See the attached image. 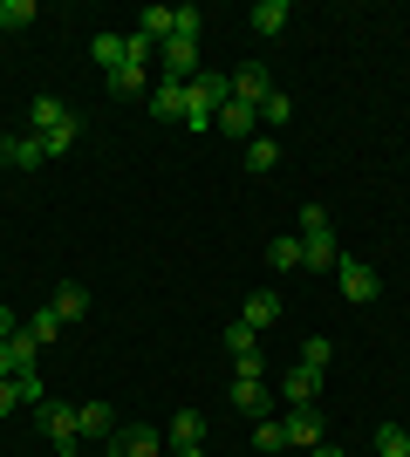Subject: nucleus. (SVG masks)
Here are the masks:
<instances>
[{"mask_svg": "<svg viewBox=\"0 0 410 457\" xmlns=\"http://www.w3.org/2000/svg\"><path fill=\"white\" fill-rule=\"evenodd\" d=\"M21 328H28V335H35V342L48 348V342H55V335H62V314H55V307H35V314H28V321H21Z\"/></svg>", "mask_w": 410, "mask_h": 457, "instance_id": "23", "label": "nucleus"}, {"mask_svg": "<svg viewBox=\"0 0 410 457\" xmlns=\"http://www.w3.org/2000/svg\"><path fill=\"white\" fill-rule=\"evenodd\" d=\"M213 130H226V137H247V144H254V130H260V110L233 96V103H226V110L213 116Z\"/></svg>", "mask_w": 410, "mask_h": 457, "instance_id": "10", "label": "nucleus"}, {"mask_svg": "<svg viewBox=\"0 0 410 457\" xmlns=\"http://www.w3.org/2000/svg\"><path fill=\"white\" fill-rule=\"evenodd\" d=\"M335 260H342V246H335V232H329V212H322V205H301V267L335 273Z\"/></svg>", "mask_w": 410, "mask_h": 457, "instance_id": "2", "label": "nucleus"}, {"mask_svg": "<svg viewBox=\"0 0 410 457\" xmlns=\"http://www.w3.org/2000/svg\"><path fill=\"white\" fill-rule=\"evenodd\" d=\"M335 280H342V301H376V273L356 260V253H342L335 260Z\"/></svg>", "mask_w": 410, "mask_h": 457, "instance_id": "7", "label": "nucleus"}, {"mask_svg": "<svg viewBox=\"0 0 410 457\" xmlns=\"http://www.w3.org/2000/svg\"><path fill=\"white\" fill-rule=\"evenodd\" d=\"M410 451V430L404 423H383V430H376V457H404Z\"/></svg>", "mask_w": 410, "mask_h": 457, "instance_id": "26", "label": "nucleus"}, {"mask_svg": "<svg viewBox=\"0 0 410 457\" xmlns=\"http://www.w3.org/2000/svg\"><path fill=\"white\" fill-rule=\"evenodd\" d=\"M41 430L55 437V451H76V444H82V423H76L69 403H41Z\"/></svg>", "mask_w": 410, "mask_h": 457, "instance_id": "6", "label": "nucleus"}, {"mask_svg": "<svg viewBox=\"0 0 410 457\" xmlns=\"http://www.w3.org/2000/svg\"><path fill=\"white\" fill-rule=\"evenodd\" d=\"M14 328H21V321H14V314H7V307H0V335H14Z\"/></svg>", "mask_w": 410, "mask_h": 457, "instance_id": "34", "label": "nucleus"}, {"mask_svg": "<svg viewBox=\"0 0 410 457\" xmlns=\"http://www.w3.org/2000/svg\"><path fill=\"white\" fill-rule=\"evenodd\" d=\"M273 164H280V144H273V137H254V144H247V171H273Z\"/></svg>", "mask_w": 410, "mask_h": 457, "instance_id": "24", "label": "nucleus"}, {"mask_svg": "<svg viewBox=\"0 0 410 457\" xmlns=\"http://www.w3.org/2000/svg\"><path fill=\"white\" fill-rule=\"evenodd\" d=\"M254 451H288V430H280V417H254Z\"/></svg>", "mask_w": 410, "mask_h": 457, "instance_id": "25", "label": "nucleus"}, {"mask_svg": "<svg viewBox=\"0 0 410 457\" xmlns=\"http://www.w3.org/2000/svg\"><path fill=\"white\" fill-rule=\"evenodd\" d=\"M233 403L247 410V417H267L273 403H267V376H233Z\"/></svg>", "mask_w": 410, "mask_h": 457, "instance_id": "15", "label": "nucleus"}, {"mask_svg": "<svg viewBox=\"0 0 410 457\" xmlns=\"http://www.w3.org/2000/svg\"><path fill=\"white\" fill-rule=\"evenodd\" d=\"M35 21V0H0V28H28Z\"/></svg>", "mask_w": 410, "mask_h": 457, "instance_id": "29", "label": "nucleus"}, {"mask_svg": "<svg viewBox=\"0 0 410 457\" xmlns=\"http://www.w3.org/2000/svg\"><path fill=\"white\" fill-rule=\"evenodd\" d=\"M76 423H82V437H117V430H123V423H117V410H110V403H82V410H76Z\"/></svg>", "mask_w": 410, "mask_h": 457, "instance_id": "12", "label": "nucleus"}, {"mask_svg": "<svg viewBox=\"0 0 410 457\" xmlns=\"http://www.w3.org/2000/svg\"><path fill=\"white\" fill-rule=\"evenodd\" d=\"M172 457H205V444H185V451H172Z\"/></svg>", "mask_w": 410, "mask_h": 457, "instance_id": "35", "label": "nucleus"}, {"mask_svg": "<svg viewBox=\"0 0 410 457\" xmlns=\"http://www.w3.org/2000/svg\"><path fill=\"white\" fill-rule=\"evenodd\" d=\"M89 55H96V69H103V76H117V69H123V55H130V35H96V41H89Z\"/></svg>", "mask_w": 410, "mask_h": 457, "instance_id": "16", "label": "nucleus"}, {"mask_svg": "<svg viewBox=\"0 0 410 457\" xmlns=\"http://www.w3.org/2000/svg\"><path fill=\"white\" fill-rule=\"evenodd\" d=\"M48 307H55L62 321H82V314H89V294H82L76 280H62V287H55V301H48Z\"/></svg>", "mask_w": 410, "mask_h": 457, "instance_id": "19", "label": "nucleus"}, {"mask_svg": "<svg viewBox=\"0 0 410 457\" xmlns=\"http://www.w3.org/2000/svg\"><path fill=\"white\" fill-rule=\"evenodd\" d=\"M110 457H157V430H144V423H123L117 437L103 444Z\"/></svg>", "mask_w": 410, "mask_h": 457, "instance_id": "9", "label": "nucleus"}, {"mask_svg": "<svg viewBox=\"0 0 410 457\" xmlns=\"http://www.w3.org/2000/svg\"><path fill=\"white\" fill-rule=\"evenodd\" d=\"M0 164H14V171H41L48 164V151H41V137H0Z\"/></svg>", "mask_w": 410, "mask_h": 457, "instance_id": "8", "label": "nucleus"}, {"mask_svg": "<svg viewBox=\"0 0 410 457\" xmlns=\"http://www.w3.org/2000/svg\"><path fill=\"white\" fill-rule=\"evenodd\" d=\"M82 457H110V451H82Z\"/></svg>", "mask_w": 410, "mask_h": 457, "instance_id": "36", "label": "nucleus"}, {"mask_svg": "<svg viewBox=\"0 0 410 457\" xmlns=\"http://www.w3.org/2000/svg\"><path fill=\"white\" fill-rule=\"evenodd\" d=\"M329 355H335V342H322V335L301 342V369H322V376H329Z\"/></svg>", "mask_w": 410, "mask_h": 457, "instance_id": "28", "label": "nucleus"}, {"mask_svg": "<svg viewBox=\"0 0 410 457\" xmlns=\"http://www.w3.org/2000/svg\"><path fill=\"white\" fill-rule=\"evenodd\" d=\"M28 369H41V342L28 335V328L0 335V376H28Z\"/></svg>", "mask_w": 410, "mask_h": 457, "instance_id": "4", "label": "nucleus"}, {"mask_svg": "<svg viewBox=\"0 0 410 457\" xmlns=\"http://www.w3.org/2000/svg\"><path fill=\"white\" fill-rule=\"evenodd\" d=\"M301 457H342V451H335V444H314V451H301Z\"/></svg>", "mask_w": 410, "mask_h": 457, "instance_id": "33", "label": "nucleus"}, {"mask_svg": "<svg viewBox=\"0 0 410 457\" xmlns=\"http://www.w3.org/2000/svg\"><path fill=\"white\" fill-rule=\"evenodd\" d=\"M157 62H164V76H172V82H198V41L172 35L164 48H157Z\"/></svg>", "mask_w": 410, "mask_h": 457, "instance_id": "5", "label": "nucleus"}, {"mask_svg": "<svg viewBox=\"0 0 410 457\" xmlns=\"http://www.w3.org/2000/svg\"><path fill=\"white\" fill-rule=\"evenodd\" d=\"M226 348H233V362H239V355H260V335L247 321H233V328H226Z\"/></svg>", "mask_w": 410, "mask_h": 457, "instance_id": "27", "label": "nucleus"}, {"mask_svg": "<svg viewBox=\"0 0 410 457\" xmlns=\"http://www.w3.org/2000/svg\"><path fill=\"white\" fill-rule=\"evenodd\" d=\"M233 96H239V103H254V110H260V103H267V96H273V76H267V69H260V62H247V69H233Z\"/></svg>", "mask_w": 410, "mask_h": 457, "instance_id": "11", "label": "nucleus"}, {"mask_svg": "<svg viewBox=\"0 0 410 457\" xmlns=\"http://www.w3.org/2000/svg\"><path fill=\"white\" fill-rule=\"evenodd\" d=\"M137 35L151 41V48H164V41H172V7H144V28H137Z\"/></svg>", "mask_w": 410, "mask_h": 457, "instance_id": "22", "label": "nucleus"}, {"mask_svg": "<svg viewBox=\"0 0 410 457\" xmlns=\"http://www.w3.org/2000/svg\"><path fill=\"white\" fill-rule=\"evenodd\" d=\"M280 430H288V451L329 444V437H322V403H288V410H280Z\"/></svg>", "mask_w": 410, "mask_h": 457, "instance_id": "3", "label": "nucleus"}, {"mask_svg": "<svg viewBox=\"0 0 410 457\" xmlns=\"http://www.w3.org/2000/svg\"><path fill=\"white\" fill-rule=\"evenodd\" d=\"M185 89H192V82H172V76H164L151 89V110L164 116V123H185Z\"/></svg>", "mask_w": 410, "mask_h": 457, "instance_id": "13", "label": "nucleus"}, {"mask_svg": "<svg viewBox=\"0 0 410 457\" xmlns=\"http://www.w3.org/2000/svg\"><path fill=\"white\" fill-rule=\"evenodd\" d=\"M28 130L41 137V151H48V157H62V151H69V144H76L82 116L69 110L62 96H35V103H28Z\"/></svg>", "mask_w": 410, "mask_h": 457, "instance_id": "1", "label": "nucleus"}, {"mask_svg": "<svg viewBox=\"0 0 410 457\" xmlns=\"http://www.w3.org/2000/svg\"><path fill=\"white\" fill-rule=\"evenodd\" d=\"M280 396H288V403H322V369H301V362H294L288 382H280Z\"/></svg>", "mask_w": 410, "mask_h": 457, "instance_id": "14", "label": "nucleus"}, {"mask_svg": "<svg viewBox=\"0 0 410 457\" xmlns=\"http://www.w3.org/2000/svg\"><path fill=\"white\" fill-rule=\"evenodd\" d=\"M14 410H21V382L0 376V417H14Z\"/></svg>", "mask_w": 410, "mask_h": 457, "instance_id": "32", "label": "nucleus"}, {"mask_svg": "<svg viewBox=\"0 0 410 457\" xmlns=\"http://www.w3.org/2000/svg\"><path fill=\"white\" fill-rule=\"evenodd\" d=\"M288 116H294V103H288V96H280V89H273L267 103H260V123H273V130H280V123H288Z\"/></svg>", "mask_w": 410, "mask_h": 457, "instance_id": "30", "label": "nucleus"}, {"mask_svg": "<svg viewBox=\"0 0 410 457\" xmlns=\"http://www.w3.org/2000/svg\"><path fill=\"white\" fill-rule=\"evenodd\" d=\"M267 267L273 273H294V267H301V232H294V239H267Z\"/></svg>", "mask_w": 410, "mask_h": 457, "instance_id": "21", "label": "nucleus"}, {"mask_svg": "<svg viewBox=\"0 0 410 457\" xmlns=\"http://www.w3.org/2000/svg\"><path fill=\"white\" fill-rule=\"evenodd\" d=\"M404 457H410V451H404Z\"/></svg>", "mask_w": 410, "mask_h": 457, "instance_id": "37", "label": "nucleus"}, {"mask_svg": "<svg viewBox=\"0 0 410 457\" xmlns=\"http://www.w3.org/2000/svg\"><path fill=\"white\" fill-rule=\"evenodd\" d=\"M164 437H172V451H185V444H205V417H198V410H178Z\"/></svg>", "mask_w": 410, "mask_h": 457, "instance_id": "18", "label": "nucleus"}, {"mask_svg": "<svg viewBox=\"0 0 410 457\" xmlns=\"http://www.w3.org/2000/svg\"><path fill=\"white\" fill-rule=\"evenodd\" d=\"M239 321L254 328V335H260V328H273V321H280V294H247V307H239Z\"/></svg>", "mask_w": 410, "mask_h": 457, "instance_id": "17", "label": "nucleus"}, {"mask_svg": "<svg viewBox=\"0 0 410 457\" xmlns=\"http://www.w3.org/2000/svg\"><path fill=\"white\" fill-rule=\"evenodd\" d=\"M14 382H21V403H35V410L48 403V396H41V369H28V376H14Z\"/></svg>", "mask_w": 410, "mask_h": 457, "instance_id": "31", "label": "nucleus"}, {"mask_svg": "<svg viewBox=\"0 0 410 457\" xmlns=\"http://www.w3.org/2000/svg\"><path fill=\"white\" fill-rule=\"evenodd\" d=\"M288 21H294V7H288V0H260V7H254V28H260V35H280Z\"/></svg>", "mask_w": 410, "mask_h": 457, "instance_id": "20", "label": "nucleus"}]
</instances>
